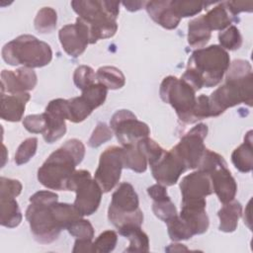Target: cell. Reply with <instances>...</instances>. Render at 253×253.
Wrapping results in <instances>:
<instances>
[{
	"instance_id": "1",
	"label": "cell",
	"mask_w": 253,
	"mask_h": 253,
	"mask_svg": "<svg viewBox=\"0 0 253 253\" xmlns=\"http://www.w3.org/2000/svg\"><path fill=\"white\" fill-rule=\"evenodd\" d=\"M225 73V82L209 97L211 117H217L226 109L241 103L252 106L253 75L250 63L236 59Z\"/></svg>"
},
{
	"instance_id": "2",
	"label": "cell",
	"mask_w": 253,
	"mask_h": 253,
	"mask_svg": "<svg viewBox=\"0 0 253 253\" xmlns=\"http://www.w3.org/2000/svg\"><path fill=\"white\" fill-rule=\"evenodd\" d=\"M85 155V146L81 140L72 138L53 151L38 170V180L50 190L67 191L68 182L75 167Z\"/></svg>"
},
{
	"instance_id": "3",
	"label": "cell",
	"mask_w": 253,
	"mask_h": 253,
	"mask_svg": "<svg viewBox=\"0 0 253 253\" xmlns=\"http://www.w3.org/2000/svg\"><path fill=\"white\" fill-rule=\"evenodd\" d=\"M71 7L81 18L89 31L90 43L98 40L113 37L117 30V18L120 13V2L79 0L71 1Z\"/></svg>"
},
{
	"instance_id": "4",
	"label": "cell",
	"mask_w": 253,
	"mask_h": 253,
	"mask_svg": "<svg viewBox=\"0 0 253 253\" xmlns=\"http://www.w3.org/2000/svg\"><path fill=\"white\" fill-rule=\"evenodd\" d=\"M229 65L228 52L220 45L212 44L196 49L188 60L186 70L201 88H211L222 80Z\"/></svg>"
},
{
	"instance_id": "5",
	"label": "cell",
	"mask_w": 253,
	"mask_h": 253,
	"mask_svg": "<svg viewBox=\"0 0 253 253\" xmlns=\"http://www.w3.org/2000/svg\"><path fill=\"white\" fill-rule=\"evenodd\" d=\"M58 201L57 194L51 191H39L30 198V205L26 211V218L30 224L35 239L43 244L56 240L61 232L52 205Z\"/></svg>"
},
{
	"instance_id": "6",
	"label": "cell",
	"mask_w": 253,
	"mask_h": 253,
	"mask_svg": "<svg viewBox=\"0 0 253 253\" xmlns=\"http://www.w3.org/2000/svg\"><path fill=\"white\" fill-rule=\"evenodd\" d=\"M4 61L12 66L20 65L37 68L47 65L52 59V50L48 43L32 35H22L4 44Z\"/></svg>"
},
{
	"instance_id": "7",
	"label": "cell",
	"mask_w": 253,
	"mask_h": 253,
	"mask_svg": "<svg viewBox=\"0 0 253 253\" xmlns=\"http://www.w3.org/2000/svg\"><path fill=\"white\" fill-rule=\"evenodd\" d=\"M108 218L118 229L126 224L140 225L143 213L139 209V201L131 184L124 182L113 193L108 209Z\"/></svg>"
},
{
	"instance_id": "8",
	"label": "cell",
	"mask_w": 253,
	"mask_h": 253,
	"mask_svg": "<svg viewBox=\"0 0 253 253\" xmlns=\"http://www.w3.org/2000/svg\"><path fill=\"white\" fill-rule=\"evenodd\" d=\"M195 94L196 91L188 83L171 75L162 80L159 88L161 100L171 105L184 124H194L193 111L197 100Z\"/></svg>"
},
{
	"instance_id": "9",
	"label": "cell",
	"mask_w": 253,
	"mask_h": 253,
	"mask_svg": "<svg viewBox=\"0 0 253 253\" xmlns=\"http://www.w3.org/2000/svg\"><path fill=\"white\" fill-rule=\"evenodd\" d=\"M67 191L76 193L73 206L82 216L91 215L98 210L103 191L89 171L76 170L68 182Z\"/></svg>"
},
{
	"instance_id": "10",
	"label": "cell",
	"mask_w": 253,
	"mask_h": 253,
	"mask_svg": "<svg viewBox=\"0 0 253 253\" xmlns=\"http://www.w3.org/2000/svg\"><path fill=\"white\" fill-rule=\"evenodd\" d=\"M207 134V125L198 124L171 148V151L184 163L187 169L198 168L207 148L204 144Z\"/></svg>"
},
{
	"instance_id": "11",
	"label": "cell",
	"mask_w": 253,
	"mask_h": 253,
	"mask_svg": "<svg viewBox=\"0 0 253 253\" xmlns=\"http://www.w3.org/2000/svg\"><path fill=\"white\" fill-rule=\"evenodd\" d=\"M110 126L123 146L136 144L150 133L148 126L138 121L129 110L117 111L110 121Z\"/></svg>"
},
{
	"instance_id": "12",
	"label": "cell",
	"mask_w": 253,
	"mask_h": 253,
	"mask_svg": "<svg viewBox=\"0 0 253 253\" xmlns=\"http://www.w3.org/2000/svg\"><path fill=\"white\" fill-rule=\"evenodd\" d=\"M123 164V148L110 146L100 156L99 165L94 175L95 181L105 193L115 188L121 179Z\"/></svg>"
},
{
	"instance_id": "13",
	"label": "cell",
	"mask_w": 253,
	"mask_h": 253,
	"mask_svg": "<svg viewBox=\"0 0 253 253\" xmlns=\"http://www.w3.org/2000/svg\"><path fill=\"white\" fill-rule=\"evenodd\" d=\"M58 38L64 51L72 56L81 55L90 43L89 31L81 18H77L75 24L63 26L58 33Z\"/></svg>"
},
{
	"instance_id": "14",
	"label": "cell",
	"mask_w": 253,
	"mask_h": 253,
	"mask_svg": "<svg viewBox=\"0 0 253 253\" xmlns=\"http://www.w3.org/2000/svg\"><path fill=\"white\" fill-rule=\"evenodd\" d=\"M44 115L46 118V129L42 136L47 143H53L66 132L67 100L59 98L50 101L45 108Z\"/></svg>"
},
{
	"instance_id": "15",
	"label": "cell",
	"mask_w": 253,
	"mask_h": 253,
	"mask_svg": "<svg viewBox=\"0 0 253 253\" xmlns=\"http://www.w3.org/2000/svg\"><path fill=\"white\" fill-rule=\"evenodd\" d=\"M151 167L153 178L163 186L176 184L187 168L184 163L171 151H166Z\"/></svg>"
},
{
	"instance_id": "16",
	"label": "cell",
	"mask_w": 253,
	"mask_h": 253,
	"mask_svg": "<svg viewBox=\"0 0 253 253\" xmlns=\"http://www.w3.org/2000/svg\"><path fill=\"white\" fill-rule=\"evenodd\" d=\"M182 203L203 200L213 193L210 175L204 171L197 170L185 176L180 183Z\"/></svg>"
},
{
	"instance_id": "17",
	"label": "cell",
	"mask_w": 253,
	"mask_h": 253,
	"mask_svg": "<svg viewBox=\"0 0 253 253\" xmlns=\"http://www.w3.org/2000/svg\"><path fill=\"white\" fill-rule=\"evenodd\" d=\"M206 199L182 203L179 216L187 223L194 235L205 233L210 224L206 211Z\"/></svg>"
},
{
	"instance_id": "18",
	"label": "cell",
	"mask_w": 253,
	"mask_h": 253,
	"mask_svg": "<svg viewBox=\"0 0 253 253\" xmlns=\"http://www.w3.org/2000/svg\"><path fill=\"white\" fill-rule=\"evenodd\" d=\"M213 192L222 204L234 200L237 192V184L232 177L226 164L220 165L209 173Z\"/></svg>"
},
{
	"instance_id": "19",
	"label": "cell",
	"mask_w": 253,
	"mask_h": 253,
	"mask_svg": "<svg viewBox=\"0 0 253 253\" xmlns=\"http://www.w3.org/2000/svg\"><path fill=\"white\" fill-rule=\"evenodd\" d=\"M29 100L30 94L28 92L20 94L1 93V119L7 122L21 121Z\"/></svg>"
},
{
	"instance_id": "20",
	"label": "cell",
	"mask_w": 253,
	"mask_h": 253,
	"mask_svg": "<svg viewBox=\"0 0 253 253\" xmlns=\"http://www.w3.org/2000/svg\"><path fill=\"white\" fill-rule=\"evenodd\" d=\"M145 9L155 23L167 30L177 28L180 23L181 19L174 13L171 1H148L145 4Z\"/></svg>"
},
{
	"instance_id": "21",
	"label": "cell",
	"mask_w": 253,
	"mask_h": 253,
	"mask_svg": "<svg viewBox=\"0 0 253 253\" xmlns=\"http://www.w3.org/2000/svg\"><path fill=\"white\" fill-rule=\"evenodd\" d=\"M231 161L234 167L242 172L248 173L253 167V145H252V130H249L245 137L244 142L235 148L231 154Z\"/></svg>"
},
{
	"instance_id": "22",
	"label": "cell",
	"mask_w": 253,
	"mask_h": 253,
	"mask_svg": "<svg viewBox=\"0 0 253 253\" xmlns=\"http://www.w3.org/2000/svg\"><path fill=\"white\" fill-rule=\"evenodd\" d=\"M119 233L129 240V245L126 252H148L149 239L140 225L126 224L119 229Z\"/></svg>"
},
{
	"instance_id": "23",
	"label": "cell",
	"mask_w": 253,
	"mask_h": 253,
	"mask_svg": "<svg viewBox=\"0 0 253 253\" xmlns=\"http://www.w3.org/2000/svg\"><path fill=\"white\" fill-rule=\"evenodd\" d=\"M224 206L218 211L219 230L223 232H233L237 228L238 219L242 214V206L237 201H231L223 204Z\"/></svg>"
},
{
	"instance_id": "24",
	"label": "cell",
	"mask_w": 253,
	"mask_h": 253,
	"mask_svg": "<svg viewBox=\"0 0 253 253\" xmlns=\"http://www.w3.org/2000/svg\"><path fill=\"white\" fill-rule=\"evenodd\" d=\"M211 31L207 25L204 16L193 19L188 25V43L193 47L202 48L208 43Z\"/></svg>"
},
{
	"instance_id": "25",
	"label": "cell",
	"mask_w": 253,
	"mask_h": 253,
	"mask_svg": "<svg viewBox=\"0 0 253 253\" xmlns=\"http://www.w3.org/2000/svg\"><path fill=\"white\" fill-rule=\"evenodd\" d=\"M0 222L1 225L14 228L22 221V213L15 198L0 197Z\"/></svg>"
},
{
	"instance_id": "26",
	"label": "cell",
	"mask_w": 253,
	"mask_h": 253,
	"mask_svg": "<svg viewBox=\"0 0 253 253\" xmlns=\"http://www.w3.org/2000/svg\"><path fill=\"white\" fill-rule=\"evenodd\" d=\"M203 16L211 31L220 32L230 26L233 18L227 11L223 2L218 3L215 7Z\"/></svg>"
},
{
	"instance_id": "27",
	"label": "cell",
	"mask_w": 253,
	"mask_h": 253,
	"mask_svg": "<svg viewBox=\"0 0 253 253\" xmlns=\"http://www.w3.org/2000/svg\"><path fill=\"white\" fill-rule=\"evenodd\" d=\"M123 164L136 173H143L147 168V160L136 144L123 146Z\"/></svg>"
},
{
	"instance_id": "28",
	"label": "cell",
	"mask_w": 253,
	"mask_h": 253,
	"mask_svg": "<svg viewBox=\"0 0 253 253\" xmlns=\"http://www.w3.org/2000/svg\"><path fill=\"white\" fill-rule=\"evenodd\" d=\"M98 83L103 84L107 89L116 90L124 87L126 78L124 73L115 66H102L96 72Z\"/></svg>"
},
{
	"instance_id": "29",
	"label": "cell",
	"mask_w": 253,
	"mask_h": 253,
	"mask_svg": "<svg viewBox=\"0 0 253 253\" xmlns=\"http://www.w3.org/2000/svg\"><path fill=\"white\" fill-rule=\"evenodd\" d=\"M92 111L93 109L81 96L67 100V120L72 123L83 122Z\"/></svg>"
},
{
	"instance_id": "30",
	"label": "cell",
	"mask_w": 253,
	"mask_h": 253,
	"mask_svg": "<svg viewBox=\"0 0 253 253\" xmlns=\"http://www.w3.org/2000/svg\"><path fill=\"white\" fill-rule=\"evenodd\" d=\"M57 14L51 7H43L37 13L34 21L36 30L41 34H48L55 30Z\"/></svg>"
},
{
	"instance_id": "31",
	"label": "cell",
	"mask_w": 253,
	"mask_h": 253,
	"mask_svg": "<svg viewBox=\"0 0 253 253\" xmlns=\"http://www.w3.org/2000/svg\"><path fill=\"white\" fill-rule=\"evenodd\" d=\"M211 3L203 1H189V0H173L171 1V7L174 13L181 19L199 14L205 6L210 5Z\"/></svg>"
},
{
	"instance_id": "32",
	"label": "cell",
	"mask_w": 253,
	"mask_h": 253,
	"mask_svg": "<svg viewBox=\"0 0 253 253\" xmlns=\"http://www.w3.org/2000/svg\"><path fill=\"white\" fill-rule=\"evenodd\" d=\"M166 224H167V229H168V235L171 238V240H173V241L187 240L194 236L190 227L179 216V214H177L174 217H172L171 219H169L166 222Z\"/></svg>"
},
{
	"instance_id": "33",
	"label": "cell",
	"mask_w": 253,
	"mask_h": 253,
	"mask_svg": "<svg viewBox=\"0 0 253 253\" xmlns=\"http://www.w3.org/2000/svg\"><path fill=\"white\" fill-rule=\"evenodd\" d=\"M108 94V89L101 83H94L82 91L81 97L94 110L104 104Z\"/></svg>"
},
{
	"instance_id": "34",
	"label": "cell",
	"mask_w": 253,
	"mask_h": 253,
	"mask_svg": "<svg viewBox=\"0 0 253 253\" xmlns=\"http://www.w3.org/2000/svg\"><path fill=\"white\" fill-rule=\"evenodd\" d=\"M136 146L146 158L149 166H152L155 162H157L165 152V150L155 140L148 136L140 139L136 143Z\"/></svg>"
},
{
	"instance_id": "35",
	"label": "cell",
	"mask_w": 253,
	"mask_h": 253,
	"mask_svg": "<svg viewBox=\"0 0 253 253\" xmlns=\"http://www.w3.org/2000/svg\"><path fill=\"white\" fill-rule=\"evenodd\" d=\"M218 42L219 45L223 49L235 50L241 46L242 37L239 30L235 26H229L227 29L218 34Z\"/></svg>"
},
{
	"instance_id": "36",
	"label": "cell",
	"mask_w": 253,
	"mask_h": 253,
	"mask_svg": "<svg viewBox=\"0 0 253 253\" xmlns=\"http://www.w3.org/2000/svg\"><path fill=\"white\" fill-rule=\"evenodd\" d=\"M152 211L156 217L165 222L178 214L177 209L169 197L153 201Z\"/></svg>"
},
{
	"instance_id": "37",
	"label": "cell",
	"mask_w": 253,
	"mask_h": 253,
	"mask_svg": "<svg viewBox=\"0 0 253 253\" xmlns=\"http://www.w3.org/2000/svg\"><path fill=\"white\" fill-rule=\"evenodd\" d=\"M38 138L29 137L25 139L18 147L15 154V162L17 165H22L29 162L37 152Z\"/></svg>"
},
{
	"instance_id": "38",
	"label": "cell",
	"mask_w": 253,
	"mask_h": 253,
	"mask_svg": "<svg viewBox=\"0 0 253 253\" xmlns=\"http://www.w3.org/2000/svg\"><path fill=\"white\" fill-rule=\"evenodd\" d=\"M118 241V235L114 230L102 232L93 242V252L108 253L115 249Z\"/></svg>"
},
{
	"instance_id": "39",
	"label": "cell",
	"mask_w": 253,
	"mask_h": 253,
	"mask_svg": "<svg viewBox=\"0 0 253 253\" xmlns=\"http://www.w3.org/2000/svg\"><path fill=\"white\" fill-rule=\"evenodd\" d=\"M96 80V73L93 68L88 65H80L78 66L73 74L74 84L78 89L84 90L87 87L93 85Z\"/></svg>"
},
{
	"instance_id": "40",
	"label": "cell",
	"mask_w": 253,
	"mask_h": 253,
	"mask_svg": "<svg viewBox=\"0 0 253 253\" xmlns=\"http://www.w3.org/2000/svg\"><path fill=\"white\" fill-rule=\"evenodd\" d=\"M68 232L76 239L92 240L94 237V228L91 222L83 217L75 220L67 227Z\"/></svg>"
},
{
	"instance_id": "41",
	"label": "cell",
	"mask_w": 253,
	"mask_h": 253,
	"mask_svg": "<svg viewBox=\"0 0 253 253\" xmlns=\"http://www.w3.org/2000/svg\"><path fill=\"white\" fill-rule=\"evenodd\" d=\"M113 133L114 132L111 127H109L106 124L99 123L88 140V145L93 148L99 147L106 141L110 140L113 137Z\"/></svg>"
},
{
	"instance_id": "42",
	"label": "cell",
	"mask_w": 253,
	"mask_h": 253,
	"mask_svg": "<svg viewBox=\"0 0 253 253\" xmlns=\"http://www.w3.org/2000/svg\"><path fill=\"white\" fill-rule=\"evenodd\" d=\"M14 72L25 92L33 90L36 87L38 79H37V74L33 70V68L23 66L14 70Z\"/></svg>"
},
{
	"instance_id": "43",
	"label": "cell",
	"mask_w": 253,
	"mask_h": 253,
	"mask_svg": "<svg viewBox=\"0 0 253 253\" xmlns=\"http://www.w3.org/2000/svg\"><path fill=\"white\" fill-rule=\"evenodd\" d=\"M23 126L32 133H43L46 129V118L44 113L27 116L23 120Z\"/></svg>"
},
{
	"instance_id": "44",
	"label": "cell",
	"mask_w": 253,
	"mask_h": 253,
	"mask_svg": "<svg viewBox=\"0 0 253 253\" xmlns=\"http://www.w3.org/2000/svg\"><path fill=\"white\" fill-rule=\"evenodd\" d=\"M22 192V184L18 180L5 177L0 178V197L16 198Z\"/></svg>"
},
{
	"instance_id": "45",
	"label": "cell",
	"mask_w": 253,
	"mask_h": 253,
	"mask_svg": "<svg viewBox=\"0 0 253 253\" xmlns=\"http://www.w3.org/2000/svg\"><path fill=\"white\" fill-rule=\"evenodd\" d=\"M209 117H211L209 97L206 95H200L196 100V105L193 111L194 124L200 120H203Z\"/></svg>"
},
{
	"instance_id": "46",
	"label": "cell",
	"mask_w": 253,
	"mask_h": 253,
	"mask_svg": "<svg viewBox=\"0 0 253 253\" xmlns=\"http://www.w3.org/2000/svg\"><path fill=\"white\" fill-rule=\"evenodd\" d=\"M223 3L232 17H235L241 12H252L253 10L252 1H226Z\"/></svg>"
},
{
	"instance_id": "47",
	"label": "cell",
	"mask_w": 253,
	"mask_h": 253,
	"mask_svg": "<svg viewBox=\"0 0 253 253\" xmlns=\"http://www.w3.org/2000/svg\"><path fill=\"white\" fill-rule=\"evenodd\" d=\"M147 193L153 201H157V200H161V199L169 197L168 194H167L165 186H163L159 183L148 187L147 188Z\"/></svg>"
},
{
	"instance_id": "48",
	"label": "cell",
	"mask_w": 253,
	"mask_h": 253,
	"mask_svg": "<svg viewBox=\"0 0 253 253\" xmlns=\"http://www.w3.org/2000/svg\"><path fill=\"white\" fill-rule=\"evenodd\" d=\"M72 251L74 253L93 252V242L92 240H88V239H76Z\"/></svg>"
},
{
	"instance_id": "49",
	"label": "cell",
	"mask_w": 253,
	"mask_h": 253,
	"mask_svg": "<svg viewBox=\"0 0 253 253\" xmlns=\"http://www.w3.org/2000/svg\"><path fill=\"white\" fill-rule=\"evenodd\" d=\"M145 4L146 2L144 1H124L123 2V5L126 7V9L130 12H135L140 10Z\"/></svg>"
},
{
	"instance_id": "50",
	"label": "cell",
	"mask_w": 253,
	"mask_h": 253,
	"mask_svg": "<svg viewBox=\"0 0 253 253\" xmlns=\"http://www.w3.org/2000/svg\"><path fill=\"white\" fill-rule=\"evenodd\" d=\"M165 250L168 252H173V251L177 252V251H187L188 248L185 245L180 243H172L167 248H165Z\"/></svg>"
}]
</instances>
